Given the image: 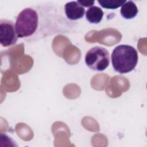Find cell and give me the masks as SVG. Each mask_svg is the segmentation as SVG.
Listing matches in <instances>:
<instances>
[{
    "instance_id": "6",
    "label": "cell",
    "mask_w": 147,
    "mask_h": 147,
    "mask_svg": "<svg viewBox=\"0 0 147 147\" xmlns=\"http://www.w3.org/2000/svg\"><path fill=\"white\" fill-rule=\"evenodd\" d=\"M85 14L86 18L88 22L91 24H96L102 21L104 12L99 7L92 6L87 9Z\"/></svg>"
},
{
    "instance_id": "2",
    "label": "cell",
    "mask_w": 147,
    "mask_h": 147,
    "mask_svg": "<svg viewBox=\"0 0 147 147\" xmlns=\"http://www.w3.org/2000/svg\"><path fill=\"white\" fill-rule=\"evenodd\" d=\"M111 63L114 69L120 74L132 71L136 67L138 56L137 50L131 45L121 44L111 53Z\"/></svg>"
},
{
    "instance_id": "5",
    "label": "cell",
    "mask_w": 147,
    "mask_h": 147,
    "mask_svg": "<svg viewBox=\"0 0 147 147\" xmlns=\"http://www.w3.org/2000/svg\"><path fill=\"white\" fill-rule=\"evenodd\" d=\"M64 13L66 18L74 21L80 20L85 14V9L78 1H69L64 5Z\"/></svg>"
},
{
    "instance_id": "4",
    "label": "cell",
    "mask_w": 147,
    "mask_h": 147,
    "mask_svg": "<svg viewBox=\"0 0 147 147\" xmlns=\"http://www.w3.org/2000/svg\"><path fill=\"white\" fill-rule=\"evenodd\" d=\"M15 24L7 19L0 20V44L3 47L15 45L18 40Z\"/></svg>"
},
{
    "instance_id": "3",
    "label": "cell",
    "mask_w": 147,
    "mask_h": 147,
    "mask_svg": "<svg viewBox=\"0 0 147 147\" xmlns=\"http://www.w3.org/2000/svg\"><path fill=\"white\" fill-rule=\"evenodd\" d=\"M84 60L87 66L92 70L103 71L109 65V52L103 47L95 46L87 52Z\"/></svg>"
},
{
    "instance_id": "7",
    "label": "cell",
    "mask_w": 147,
    "mask_h": 147,
    "mask_svg": "<svg viewBox=\"0 0 147 147\" xmlns=\"http://www.w3.org/2000/svg\"><path fill=\"white\" fill-rule=\"evenodd\" d=\"M138 10L136 3L132 1H126L122 6L120 10L121 16L126 20L134 18L138 14Z\"/></svg>"
},
{
    "instance_id": "9",
    "label": "cell",
    "mask_w": 147,
    "mask_h": 147,
    "mask_svg": "<svg viewBox=\"0 0 147 147\" xmlns=\"http://www.w3.org/2000/svg\"><path fill=\"white\" fill-rule=\"evenodd\" d=\"M78 3H80L83 7H91L95 3L94 1H78Z\"/></svg>"
},
{
    "instance_id": "8",
    "label": "cell",
    "mask_w": 147,
    "mask_h": 147,
    "mask_svg": "<svg viewBox=\"0 0 147 147\" xmlns=\"http://www.w3.org/2000/svg\"><path fill=\"white\" fill-rule=\"evenodd\" d=\"M126 0H99L98 2L103 8L107 9H116L122 6Z\"/></svg>"
},
{
    "instance_id": "1",
    "label": "cell",
    "mask_w": 147,
    "mask_h": 147,
    "mask_svg": "<svg viewBox=\"0 0 147 147\" xmlns=\"http://www.w3.org/2000/svg\"><path fill=\"white\" fill-rule=\"evenodd\" d=\"M15 26L18 37L31 43L55 34L72 33L77 24L64 16L60 6L47 2L23 9L16 17Z\"/></svg>"
}]
</instances>
